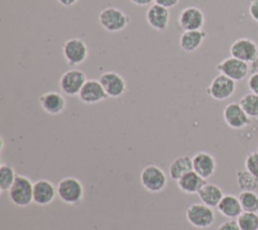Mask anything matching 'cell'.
<instances>
[{
	"label": "cell",
	"mask_w": 258,
	"mask_h": 230,
	"mask_svg": "<svg viewBox=\"0 0 258 230\" xmlns=\"http://www.w3.org/2000/svg\"><path fill=\"white\" fill-rule=\"evenodd\" d=\"M78 96L83 103L88 105L100 103L108 98L100 81L95 79L87 80Z\"/></svg>",
	"instance_id": "5bb4252c"
},
{
	"label": "cell",
	"mask_w": 258,
	"mask_h": 230,
	"mask_svg": "<svg viewBox=\"0 0 258 230\" xmlns=\"http://www.w3.org/2000/svg\"><path fill=\"white\" fill-rule=\"evenodd\" d=\"M56 193L60 201L68 205L75 206L82 202L85 190L80 180L74 177H66L58 182Z\"/></svg>",
	"instance_id": "7a4b0ae2"
},
{
	"label": "cell",
	"mask_w": 258,
	"mask_h": 230,
	"mask_svg": "<svg viewBox=\"0 0 258 230\" xmlns=\"http://www.w3.org/2000/svg\"><path fill=\"white\" fill-rule=\"evenodd\" d=\"M62 55L70 66L82 65L89 55V48L86 42L78 37H72L62 45Z\"/></svg>",
	"instance_id": "8992f818"
},
{
	"label": "cell",
	"mask_w": 258,
	"mask_h": 230,
	"mask_svg": "<svg viewBox=\"0 0 258 230\" xmlns=\"http://www.w3.org/2000/svg\"><path fill=\"white\" fill-rule=\"evenodd\" d=\"M219 213L228 219H237L243 212L239 198L234 195H224L217 206Z\"/></svg>",
	"instance_id": "ffe728a7"
},
{
	"label": "cell",
	"mask_w": 258,
	"mask_h": 230,
	"mask_svg": "<svg viewBox=\"0 0 258 230\" xmlns=\"http://www.w3.org/2000/svg\"><path fill=\"white\" fill-rule=\"evenodd\" d=\"M237 185L242 191H255L258 188V179L247 169L237 171Z\"/></svg>",
	"instance_id": "d4e9b609"
},
{
	"label": "cell",
	"mask_w": 258,
	"mask_h": 230,
	"mask_svg": "<svg viewBox=\"0 0 258 230\" xmlns=\"http://www.w3.org/2000/svg\"><path fill=\"white\" fill-rule=\"evenodd\" d=\"M223 118L225 123L232 129H242L251 122V118L245 113L239 102L228 104L224 108Z\"/></svg>",
	"instance_id": "4fadbf2b"
},
{
	"label": "cell",
	"mask_w": 258,
	"mask_h": 230,
	"mask_svg": "<svg viewBox=\"0 0 258 230\" xmlns=\"http://www.w3.org/2000/svg\"><path fill=\"white\" fill-rule=\"evenodd\" d=\"M249 14L251 18L258 23V0H251L249 4Z\"/></svg>",
	"instance_id": "1f68e13d"
},
{
	"label": "cell",
	"mask_w": 258,
	"mask_h": 230,
	"mask_svg": "<svg viewBox=\"0 0 258 230\" xmlns=\"http://www.w3.org/2000/svg\"><path fill=\"white\" fill-rule=\"evenodd\" d=\"M238 198L244 212H258V195L255 191H242Z\"/></svg>",
	"instance_id": "4316f807"
},
{
	"label": "cell",
	"mask_w": 258,
	"mask_h": 230,
	"mask_svg": "<svg viewBox=\"0 0 258 230\" xmlns=\"http://www.w3.org/2000/svg\"><path fill=\"white\" fill-rule=\"evenodd\" d=\"M236 91V82L225 75H217L207 89L208 95L217 101H224L234 95Z\"/></svg>",
	"instance_id": "ba28073f"
},
{
	"label": "cell",
	"mask_w": 258,
	"mask_h": 230,
	"mask_svg": "<svg viewBox=\"0 0 258 230\" xmlns=\"http://www.w3.org/2000/svg\"><path fill=\"white\" fill-rule=\"evenodd\" d=\"M177 23L183 31L200 30L205 25V14L199 7L187 6L180 11Z\"/></svg>",
	"instance_id": "7c38bea8"
},
{
	"label": "cell",
	"mask_w": 258,
	"mask_h": 230,
	"mask_svg": "<svg viewBox=\"0 0 258 230\" xmlns=\"http://www.w3.org/2000/svg\"><path fill=\"white\" fill-rule=\"evenodd\" d=\"M217 230H240V227L235 219H229L219 225Z\"/></svg>",
	"instance_id": "4dcf8cb0"
},
{
	"label": "cell",
	"mask_w": 258,
	"mask_h": 230,
	"mask_svg": "<svg viewBox=\"0 0 258 230\" xmlns=\"http://www.w3.org/2000/svg\"><path fill=\"white\" fill-rule=\"evenodd\" d=\"M145 17L149 26L156 31L166 30L170 20L169 10L156 3H153L148 7Z\"/></svg>",
	"instance_id": "9a60e30c"
},
{
	"label": "cell",
	"mask_w": 258,
	"mask_h": 230,
	"mask_svg": "<svg viewBox=\"0 0 258 230\" xmlns=\"http://www.w3.org/2000/svg\"><path fill=\"white\" fill-rule=\"evenodd\" d=\"M192 170L205 180L211 178L216 170V159L207 151H199L192 157Z\"/></svg>",
	"instance_id": "e0dca14e"
},
{
	"label": "cell",
	"mask_w": 258,
	"mask_h": 230,
	"mask_svg": "<svg viewBox=\"0 0 258 230\" xmlns=\"http://www.w3.org/2000/svg\"><path fill=\"white\" fill-rule=\"evenodd\" d=\"M248 88L251 93L258 95V73L251 74L248 78Z\"/></svg>",
	"instance_id": "f546056e"
},
{
	"label": "cell",
	"mask_w": 258,
	"mask_h": 230,
	"mask_svg": "<svg viewBox=\"0 0 258 230\" xmlns=\"http://www.w3.org/2000/svg\"><path fill=\"white\" fill-rule=\"evenodd\" d=\"M17 175L14 168L8 163H2L0 165V190L1 193L8 192L13 185Z\"/></svg>",
	"instance_id": "484cf974"
},
{
	"label": "cell",
	"mask_w": 258,
	"mask_h": 230,
	"mask_svg": "<svg viewBox=\"0 0 258 230\" xmlns=\"http://www.w3.org/2000/svg\"><path fill=\"white\" fill-rule=\"evenodd\" d=\"M99 81L103 86L106 94L110 98H119L123 96L127 90V85L124 78L116 72H105L103 73Z\"/></svg>",
	"instance_id": "8fae6325"
},
{
	"label": "cell",
	"mask_w": 258,
	"mask_h": 230,
	"mask_svg": "<svg viewBox=\"0 0 258 230\" xmlns=\"http://www.w3.org/2000/svg\"><path fill=\"white\" fill-rule=\"evenodd\" d=\"M178 2H179V0H154V3H156L160 6H163L167 9L174 7L175 5L178 4Z\"/></svg>",
	"instance_id": "d6a6232c"
},
{
	"label": "cell",
	"mask_w": 258,
	"mask_h": 230,
	"mask_svg": "<svg viewBox=\"0 0 258 230\" xmlns=\"http://www.w3.org/2000/svg\"><path fill=\"white\" fill-rule=\"evenodd\" d=\"M87 82L85 73L79 69H71L64 72L58 82L60 91L67 96H77Z\"/></svg>",
	"instance_id": "52a82bcc"
},
{
	"label": "cell",
	"mask_w": 258,
	"mask_h": 230,
	"mask_svg": "<svg viewBox=\"0 0 258 230\" xmlns=\"http://www.w3.org/2000/svg\"><path fill=\"white\" fill-rule=\"evenodd\" d=\"M132 4L136 5V6H140V7H143V6H148L150 5L152 2H154V0H129Z\"/></svg>",
	"instance_id": "836d02e7"
},
{
	"label": "cell",
	"mask_w": 258,
	"mask_h": 230,
	"mask_svg": "<svg viewBox=\"0 0 258 230\" xmlns=\"http://www.w3.org/2000/svg\"><path fill=\"white\" fill-rule=\"evenodd\" d=\"M239 104L250 118H258V95L248 93L241 97Z\"/></svg>",
	"instance_id": "cb8c5ba5"
},
{
	"label": "cell",
	"mask_w": 258,
	"mask_h": 230,
	"mask_svg": "<svg viewBox=\"0 0 258 230\" xmlns=\"http://www.w3.org/2000/svg\"><path fill=\"white\" fill-rule=\"evenodd\" d=\"M10 202L17 207H27L33 202V183L29 178L17 175L8 191Z\"/></svg>",
	"instance_id": "6da1fadb"
},
{
	"label": "cell",
	"mask_w": 258,
	"mask_h": 230,
	"mask_svg": "<svg viewBox=\"0 0 258 230\" xmlns=\"http://www.w3.org/2000/svg\"><path fill=\"white\" fill-rule=\"evenodd\" d=\"M192 170V159L187 155H181L172 160L168 167V174L171 180L178 181L185 174Z\"/></svg>",
	"instance_id": "603a6c76"
},
{
	"label": "cell",
	"mask_w": 258,
	"mask_h": 230,
	"mask_svg": "<svg viewBox=\"0 0 258 230\" xmlns=\"http://www.w3.org/2000/svg\"><path fill=\"white\" fill-rule=\"evenodd\" d=\"M217 71L225 75L226 77L234 80L235 82H240L246 78L249 73V64L240 61L236 58L229 56L220 62L217 67Z\"/></svg>",
	"instance_id": "9c48e42d"
},
{
	"label": "cell",
	"mask_w": 258,
	"mask_h": 230,
	"mask_svg": "<svg viewBox=\"0 0 258 230\" xmlns=\"http://www.w3.org/2000/svg\"><path fill=\"white\" fill-rule=\"evenodd\" d=\"M207 33L200 30H186L183 31L179 37L178 43L180 48L185 52H194L204 43Z\"/></svg>",
	"instance_id": "d6986e66"
},
{
	"label": "cell",
	"mask_w": 258,
	"mask_h": 230,
	"mask_svg": "<svg viewBox=\"0 0 258 230\" xmlns=\"http://www.w3.org/2000/svg\"><path fill=\"white\" fill-rule=\"evenodd\" d=\"M230 54L233 58L250 64L258 56V45L251 38L240 37L231 44Z\"/></svg>",
	"instance_id": "30bf717a"
},
{
	"label": "cell",
	"mask_w": 258,
	"mask_h": 230,
	"mask_svg": "<svg viewBox=\"0 0 258 230\" xmlns=\"http://www.w3.org/2000/svg\"><path fill=\"white\" fill-rule=\"evenodd\" d=\"M140 182L143 188L150 193H159L167 185L166 174L155 164H148L141 170Z\"/></svg>",
	"instance_id": "5b68a950"
},
{
	"label": "cell",
	"mask_w": 258,
	"mask_h": 230,
	"mask_svg": "<svg viewBox=\"0 0 258 230\" xmlns=\"http://www.w3.org/2000/svg\"><path fill=\"white\" fill-rule=\"evenodd\" d=\"M101 26L109 32H119L126 28L130 19L128 15L117 7H106L99 14Z\"/></svg>",
	"instance_id": "3957f363"
},
{
	"label": "cell",
	"mask_w": 258,
	"mask_h": 230,
	"mask_svg": "<svg viewBox=\"0 0 258 230\" xmlns=\"http://www.w3.org/2000/svg\"><path fill=\"white\" fill-rule=\"evenodd\" d=\"M39 104L42 110L49 115H58L63 112L67 106L64 97L54 91L45 92L39 98Z\"/></svg>",
	"instance_id": "ac0fdd59"
},
{
	"label": "cell",
	"mask_w": 258,
	"mask_h": 230,
	"mask_svg": "<svg viewBox=\"0 0 258 230\" xmlns=\"http://www.w3.org/2000/svg\"><path fill=\"white\" fill-rule=\"evenodd\" d=\"M185 218L191 226L205 229L214 224L216 216L213 208L203 203H194L187 207Z\"/></svg>",
	"instance_id": "277c9868"
},
{
	"label": "cell",
	"mask_w": 258,
	"mask_h": 230,
	"mask_svg": "<svg viewBox=\"0 0 258 230\" xmlns=\"http://www.w3.org/2000/svg\"><path fill=\"white\" fill-rule=\"evenodd\" d=\"M63 7H71L75 5L79 0H56Z\"/></svg>",
	"instance_id": "d590c367"
},
{
	"label": "cell",
	"mask_w": 258,
	"mask_h": 230,
	"mask_svg": "<svg viewBox=\"0 0 258 230\" xmlns=\"http://www.w3.org/2000/svg\"><path fill=\"white\" fill-rule=\"evenodd\" d=\"M257 151H258V150H257Z\"/></svg>",
	"instance_id": "8d00e7d4"
},
{
	"label": "cell",
	"mask_w": 258,
	"mask_h": 230,
	"mask_svg": "<svg viewBox=\"0 0 258 230\" xmlns=\"http://www.w3.org/2000/svg\"><path fill=\"white\" fill-rule=\"evenodd\" d=\"M198 197L201 200V203L211 208H215L219 205L220 201L224 197V193L219 186L206 183L198 192Z\"/></svg>",
	"instance_id": "44dd1931"
},
{
	"label": "cell",
	"mask_w": 258,
	"mask_h": 230,
	"mask_svg": "<svg viewBox=\"0 0 258 230\" xmlns=\"http://www.w3.org/2000/svg\"><path fill=\"white\" fill-rule=\"evenodd\" d=\"M240 230H258V214L253 212H242L236 219Z\"/></svg>",
	"instance_id": "83f0119b"
},
{
	"label": "cell",
	"mask_w": 258,
	"mask_h": 230,
	"mask_svg": "<svg viewBox=\"0 0 258 230\" xmlns=\"http://www.w3.org/2000/svg\"><path fill=\"white\" fill-rule=\"evenodd\" d=\"M57 195L54 185L44 179L33 183V203L38 206L49 205Z\"/></svg>",
	"instance_id": "2e32d148"
},
{
	"label": "cell",
	"mask_w": 258,
	"mask_h": 230,
	"mask_svg": "<svg viewBox=\"0 0 258 230\" xmlns=\"http://www.w3.org/2000/svg\"><path fill=\"white\" fill-rule=\"evenodd\" d=\"M206 183H207L206 180L194 170L185 174L178 181H176V185L178 189L181 192L188 195L198 194V192Z\"/></svg>",
	"instance_id": "7402d4cb"
},
{
	"label": "cell",
	"mask_w": 258,
	"mask_h": 230,
	"mask_svg": "<svg viewBox=\"0 0 258 230\" xmlns=\"http://www.w3.org/2000/svg\"><path fill=\"white\" fill-rule=\"evenodd\" d=\"M245 169L258 179V151H251L245 158Z\"/></svg>",
	"instance_id": "f1b7e54d"
},
{
	"label": "cell",
	"mask_w": 258,
	"mask_h": 230,
	"mask_svg": "<svg viewBox=\"0 0 258 230\" xmlns=\"http://www.w3.org/2000/svg\"><path fill=\"white\" fill-rule=\"evenodd\" d=\"M249 72H251V74L258 73V56L249 64Z\"/></svg>",
	"instance_id": "e575fe53"
}]
</instances>
